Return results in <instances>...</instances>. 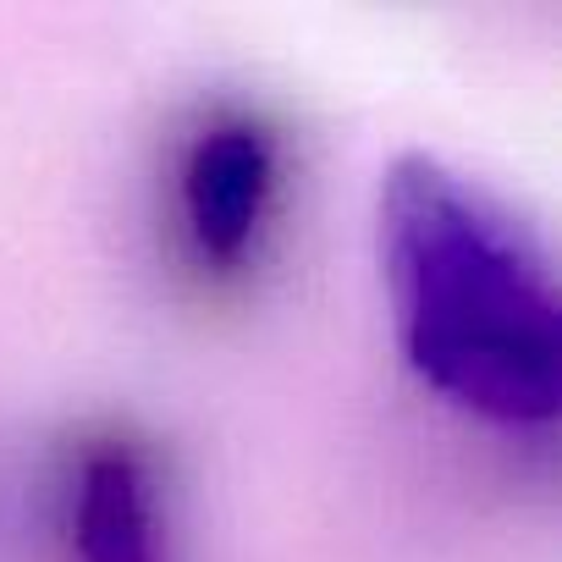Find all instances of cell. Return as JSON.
<instances>
[{
	"label": "cell",
	"instance_id": "6da1fadb",
	"mask_svg": "<svg viewBox=\"0 0 562 562\" xmlns=\"http://www.w3.org/2000/svg\"><path fill=\"white\" fill-rule=\"evenodd\" d=\"M375 248L403 364L436 397L502 430L557 419L551 254L496 188L414 149L381 177Z\"/></svg>",
	"mask_w": 562,
	"mask_h": 562
},
{
	"label": "cell",
	"instance_id": "7a4b0ae2",
	"mask_svg": "<svg viewBox=\"0 0 562 562\" xmlns=\"http://www.w3.org/2000/svg\"><path fill=\"white\" fill-rule=\"evenodd\" d=\"M281 199V133L243 105L210 111L177 155V226L210 276L243 270Z\"/></svg>",
	"mask_w": 562,
	"mask_h": 562
},
{
	"label": "cell",
	"instance_id": "3957f363",
	"mask_svg": "<svg viewBox=\"0 0 562 562\" xmlns=\"http://www.w3.org/2000/svg\"><path fill=\"white\" fill-rule=\"evenodd\" d=\"M61 529L72 562H171L166 474L138 430L105 425L67 452Z\"/></svg>",
	"mask_w": 562,
	"mask_h": 562
}]
</instances>
